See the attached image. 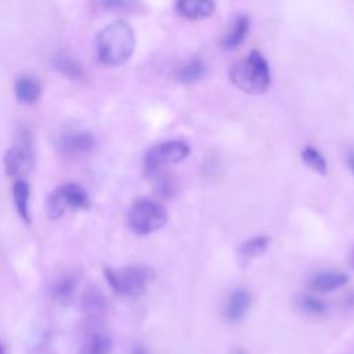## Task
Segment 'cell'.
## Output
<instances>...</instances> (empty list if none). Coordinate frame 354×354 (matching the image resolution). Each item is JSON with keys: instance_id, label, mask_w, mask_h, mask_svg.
Wrapping results in <instances>:
<instances>
[{"instance_id": "1", "label": "cell", "mask_w": 354, "mask_h": 354, "mask_svg": "<svg viewBox=\"0 0 354 354\" xmlns=\"http://www.w3.org/2000/svg\"><path fill=\"white\" fill-rule=\"evenodd\" d=\"M134 29L126 21H113L101 29L97 37V55L104 65L124 64L134 53Z\"/></svg>"}, {"instance_id": "2", "label": "cell", "mask_w": 354, "mask_h": 354, "mask_svg": "<svg viewBox=\"0 0 354 354\" xmlns=\"http://www.w3.org/2000/svg\"><path fill=\"white\" fill-rule=\"evenodd\" d=\"M228 75L236 88L253 95L266 93L271 84L268 61L259 50H252L245 58L235 61Z\"/></svg>"}, {"instance_id": "3", "label": "cell", "mask_w": 354, "mask_h": 354, "mask_svg": "<svg viewBox=\"0 0 354 354\" xmlns=\"http://www.w3.org/2000/svg\"><path fill=\"white\" fill-rule=\"evenodd\" d=\"M109 286L120 296L138 297L145 293L153 278V271L147 266L108 267L104 270Z\"/></svg>"}, {"instance_id": "4", "label": "cell", "mask_w": 354, "mask_h": 354, "mask_svg": "<svg viewBox=\"0 0 354 354\" xmlns=\"http://www.w3.org/2000/svg\"><path fill=\"white\" fill-rule=\"evenodd\" d=\"M167 221L165 206L149 198L137 199L129 210L130 228L138 235H148L160 230Z\"/></svg>"}, {"instance_id": "5", "label": "cell", "mask_w": 354, "mask_h": 354, "mask_svg": "<svg viewBox=\"0 0 354 354\" xmlns=\"http://www.w3.org/2000/svg\"><path fill=\"white\" fill-rule=\"evenodd\" d=\"M191 152L189 145L181 140H167L151 147L144 155V163L149 170L184 160Z\"/></svg>"}, {"instance_id": "6", "label": "cell", "mask_w": 354, "mask_h": 354, "mask_svg": "<svg viewBox=\"0 0 354 354\" xmlns=\"http://www.w3.org/2000/svg\"><path fill=\"white\" fill-rule=\"evenodd\" d=\"M32 160V140L29 131L21 133V140L4 155V170L10 177H18L29 167Z\"/></svg>"}, {"instance_id": "7", "label": "cell", "mask_w": 354, "mask_h": 354, "mask_svg": "<svg viewBox=\"0 0 354 354\" xmlns=\"http://www.w3.org/2000/svg\"><path fill=\"white\" fill-rule=\"evenodd\" d=\"M250 29V18L246 14L236 15L228 29L220 37V47L223 50L231 51L238 48L246 39Z\"/></svg>"}, {"instance_id": "8", "label": "cell", "mask_w": 354, "mask_h": 354, "mask_svg": "<svg viewBox=\"0 0 354 354\" xmlns=\"http://www.w3.org/2000/svg\"><path fill=\"white\" fill-rule=\"evenodd\" d=\"M252 304V295L245 288H238L230 293L224 304V317L230 322L241 321L249 311Z\"/></svg>"}, {"instance_id": "9", "label": "cell", "mask_w": 354, "mask_h": 354, "mask_svg": "<svg viewBox=\"0 0 354 354\" xmlns=\"http://www.w3.org/2000/svg\"><path fill=\"white\" fill-rule=\"evenodd\" d=\"M348 282V275L343 271L324 270L310 278V288L318 293H328L343 288Z\"/></svg>"}, {"instance_id": "10", "label": "cell", "mask_w": 354, "mask_h": 354, "mask_svg": "<svg viewBox=\"0 0 354 354\" xmlns=\"http://www.w3.org/2000/svg\"><path fill=\"white\" fill-rule=\"evenodd\" d=\"M59 145L65 153L84 155V153H88L94 148L95 140L91 133H88L86 130H79V131H72V133L65 134L61 138Z\"/></svg>"}, {"instance_id": "11", "label": "cell", "mask_w": 354, "mask_h": 354, "mask_svg": "<svg viewBox=\"0 0 354 354\" xmlns=\"http://www.w3.org/2000/svg\"><path fill=\"white\" fill-rule=\"evenodd\" d=\"M176 11L185 19L199 21L212 17L216 4L212 0H180L176 3Z\"/></svg>"}, {"instance_id": "12", "label": "cell", "mask_w": 354, "mask_h": 354, "mask_svg": "<svg viewBox=\"0 0 354 354\" xmlns=\"http://www.w3.org/2000/svg\"><path fill=\"white\" fill-rule=\"evenodd\" d=\"M206 73V62L199 57H192L180 65L174 73V79L181 84H192L201 80Z\"/></svg>"}, {"instance_id": "13", "label": "cell", "mask_w": 354, "mask_h": 354, "mask_svg": "<svg viewBox=\"0 0 354 354\" xmlns=\"http://www.w3.org/2000/svg\"><path fill=\"white\" fill-rule=\"evenodd\" d=\"M77 283L79 281L73 274L59 275L51 285L53 299L61 304H69L75 299Z\"/></svg>"}, {"instance_id": "14", "label": "cell", "mask_w": 354, "mask_h": 354, "mask_svg": "<svg viewBox=\"0 0 354 354\" xmlns=\"http://www.w3.org/2000/svg\"><path fill=\"white\" fill-rule=\"evenodd\" d=\"M113 348L112 337L104 330H93L84 339L80 354H111Z\"/></svg>"}, {"instance_id": "15", "label": "cell", "mask_w": 354, "mask_h": 354, "mask_svg": "<svg viewBox=\"0 0 354 354\" xmlns=\"http://www.w3.org/2000/svg\"><path fill=\"white\" fill-rule=\"evenodd\" d=\"M14 91H15V97L19 102L33 104L40 97L41 87H40V83L35 77L24 75L15 80Z\"/></svg>"}, {"instance_id": "16", "label": "cell", "mask_w": 354, "mask_h": 354, "mask_svg": "<svg viewBox=\"0 0 354 354\" xmlns=\"http://www.w3.org/2000/svg\"><path fill=\"white\" fill-rule=\"evenodd\" d=\"M29 185L24 178H17L14 185H12V198H14V205L17 209V213L19 217L29 223L30 221V214H29Z\"/></svg>"}, {"instance_id": "17", "label": "cell", "mask_w": 354, "mask_h": 354, "mask_svg": "<svg viewBox=\"0 0 354 354\" xmlns=\"http://www.w3.org/2000/svg\"><path fill=\"white\" fill-rule=\"evenodd\" d=\"M61 192L64 195V199L68 205V207L73 209H84L90 205V198L87 191L76 184V183H66L64 185H59Z\"/></svg>"}, {"instance_id": "18", "label": "cell", "mask_w": 354, "mask_h": 354, "mask_svg": "<svg viewBox=\"0 0 354 354\" xmlns=\"http://www.w3.org/2000/svg\"><path fill=\"white\" fill-rule=\"evenodd\" d=\"M268 245H270V238L267 235H257L245 241L238 249L241 261L248 263L252 259L263 254L267 250Z\"/></svg>"}, {"instance_id": "19", "label": "cell", "mask_w": 354, "mask_h": 354, "mask_svg": "<svg viewBox=\"0 0 354 354\" xmlns=\"http://www.w3.org/2000/svg\"><path fill=\"white\" fill-rule=\"evenodd\" d=\"M300 158L303 160V163L311 169L313 171L318 173V174H326L328 171V162L324 158V155L314 147L311 145H306L301 152H300Z\"/></svg>"}, {"instance_id": "20", "label": "cell", "mask_w": 354, "mask_h": 354, "mask_svg": "<svg viewBox=\"0 0 354 354\" xmlns=\"http://www.w3.org/2000/svg\"><path fill=\"white\" fill-rule=\"evenodd\" d=\"M83 308L87 315L100 318L105 311V299L97 290H90L83 297Z\"/></svg>"}, {"instance_id": "21", "label": "cell", "mask_w": 354, "mask_h": 354, "mask_svg": "<svg viewBox=\"0 0 354 354\" xmlns=\"http://www.w3.org/2000/svg\"><path fill=\"white\" fill-rule=\"evenodd\" d=\"M299 308L310 315H325L328 313V304L314 295H303L297 300Z\"/></svg>"}, {"instance_id": "22", "label": "cell", "mask_w": 354, "mask_h": 354, "mask_svg": "<svg viewBox=\"0 0 354 354\" xmlns=\"http://www.w3.org/2000/svg\"><path fill=\"white\" fill-rule=\"evenodd\" d=\"M68 209V205L64 199V195L61 192V188L57 187L54 191L50 192L46 201V212L50 218H58L61 217L65 210Z\"/></svg>"}, {"instance_id": "23", "label": "cell", "mask_w": 354, "mask_h": 354, "mask_svg": "<svg viewBox=\"0 0 354 354\" xmlns=\"http://www.w3.org/2000/svg\"><path fill=\"white\" fill-rule=\"evenodd\" d=\"M54 65L55 68L64 73L65 76L68 77H72V79H79L83 76V71H82V66L69 55L66 54H59L54 58Z\"/></svg>"}, {"instance_id": "24", "label": "cell", "mask_w": 354, "mask_h": 354, "mask_svg": "<svg viewBox=\"0 0 354 354\" xmlns=\"http://www.w3.org/2000/svg\"><path fill=\"white\" fill-rule=\"evenodd\" d=\"M155 171V177H153V188L155 191L160 195V196H173L176 192V183L174 180L165 174V173H159V170H151Z\"/></svg>"}, {"instance_id": "25", "label": "cell", "mask_w": 354, "mask_h": 354, "mask_svg": "<svg viewBox=\"0 0 354 354\" xmlns=\"http://www.w3.org/2000/svg\"><path fill=\"white\" fill-rule=\"evenodd\" d=\"M101 6L108 10H116L123 12H131L140 7V4L133 1H126V0H106V1H102Z\"/></svg>"}, {"instance_id": "26", "label": "cell", "mask_w": 354, "mask_h": 354, "mask_svg": "<svg viewBox=\"0 0 354 354\" xmlns=\"http://www.w3.org/2000/svg\"><path fill=\"white\" fill-rule=\"evenodd\" d=\"M130 354H148L147 348L141 344H136L133 348H131V353Z\"/></svg>"}, {"instance_id": "27", "label": "cell", "mask_w": 354, "mask_h": 354, "mask_svg": "<svg viewBox=\"0 0 354 354\" xmlns=\"http://www.w3.org/2000/svg\"><path fill=\"white\" fill-rule=\"evenodd\" d=\"M347 165H348V169H350V170L353 171V174H354V152H351V153L348 155Z\"/></svg>"}, {"instance_id": "28", "label": "cell", "mask_w": 354, "mask_h": 354, "mask_svg": "<svg viewBox=\"0 0 354 354\" xmlns=\"http://www.w3.org/2000/svg\"><path fill=\"white\" fill-rule=\"evenodd\" d=\"M350 264H351V267L354 268V249L351 250V254H350Z\"/></svg>"}, {"instance_id": "29", "label": "cell", "mask_w": 354, "mask_h": 354, "mask_svg": "<svg viewBox=\"0 0 354 354\" xmlns=\"http://www.w3.org/2000/svg\"><path fill=\"white\" fill-rule=\"evenodd\" d=\"M0 354H6V353H4V348H3V344H1V342H0Z\"/></svg>"}, {"instance_id": "30", "label": "cell", "mask_w": 354, "mask_h": 354, "mask_svg": "<svg viewBox=\"0 0 354 354\" xmlns=\"http://www.w3.org/2000/svg\"><path fill=\"white\" fill-rule=\"evenodd\" d=\"M235 354H243V353H235Z\"/></svg>"}]
</instances>
